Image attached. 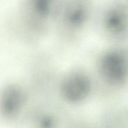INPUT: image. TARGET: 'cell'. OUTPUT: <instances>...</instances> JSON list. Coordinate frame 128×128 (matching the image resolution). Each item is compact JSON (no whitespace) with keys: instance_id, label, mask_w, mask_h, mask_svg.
<instances>
[{"instance_id":"5","label":"cell","mask_w":128,"mask_h":128,"mask_svg":"<svg viewBox=\"0 0 128 128\" xmlns=\"http://www.w3.org/2000/svg\"><path fill=\"white\" fill-rule=\"evenodd\" d=\"M102 25L104 33L110 38H121L128 30L127 14L120 8H111L104 15Z\"/></svg>"},{"instance_id":"4","label":"cell","mask_w":128,"mask_h":128,"mask_svg":"<svg viewBox=\"0 0 128 128\" xmlns=\"http://www.w3.org/2000/svg\"><path fill=\"white\" fill-rule=\"evenodd\" d=\"M26 101V95L22 87L11 85L6 88L1 98V109L2 114L8 118L17 116L23 109Z\"/></svg>"},{"instance_id":"2","label":"cell","mask_w":128,"mask_h":128,"mask_svg":"<svg viewBox=\"0 0 128 128\" xmlns=\"http://www.w3.org/2000/svg\"><path fill=\"white\" fill-rule=\"evenodd\" d=\"M60 94L70 104H80L90 97L92 82L90 75L81 70H73L65 74L60 83Z\"/></svg>"},{"instance_id":"6","label":"cell","mask_w":128,"mask_h":128,"mask_svg":"<svg viewBox=\"0 0 128 128\" xmlns=\"http://www.w3.org/2000/svg\"><path fill=\"white\" fill-rule=\"evenodd\" d=\"M56 120L53 116L49 114H42L38 119V128H55Z\"/></svg>"},{"instance_id":"3","label":"cell","mask_w":128,"mask_h":128,"mask_svg":"<svg viewBox=\"0 0 128 128\" xmlns=\"http://www.w3.org/2000/svg\"><path fill=\"white\" fill-rule=\"evenodd\" d=\"M88 18L89 10L86 3L75 0L64 8L60 23L64 30L75 33L85 27Z\"/></svg>"},{"instance_id":"1","label":"cell","mask_w":128,"mask_h":128,"mask_svg":"<svg viewBox=\"0 0 128 128\" xmlns=\"http://www.w3.org/2000/svg\"><path fill=\"white\" fill-rule=\"evenodd\" d=\"M98 69L104 82L112 87L123 85L128 78V56L119 48H111L100 55Z\"/></svg>"}]
</instances>
